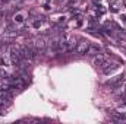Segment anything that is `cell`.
I'll return each instance as SVG.
<instances>
[{"label": "cell", "mask_w": 126, "mask_h": 124, "mask_svg": "<svg viewBox=\"0 0 126 124\" xmlns=\"http://www.w3.org/2000/svg\"><path fill=\"white\" fill-rule=\"evenodd\" d=\"M88 48H90V42H88V41H85V39H82L81 42H78V44H76L75 51H76L79 56H85V54L88 53Z\"/></svg>", "instance_id": "6da1fadb"}, {"label": "cell", "mask_w": 126, "mask_h": 124, "mask_svg": "<svg viewBox=\"0 0 126 124\" xmlns=\"http://www.w3.org/2000/svg\"><path fill=\"white\" fill-rule=\"evenodd\" d=\"M94 63H95V66L103 67V66L107 63V57H106V54H103V53L97 54V56H95V59H94Z\"/></svg>", "instance_id": "7a4b0ae2"}, {"label": "cell", "mask_w": 126, "mask_h": 124, "mask_svg": "<svg viewBox=\"0 0 126 124\" xmlns=\"http://www.w3.org/2000/svg\"><path fill=\"white\" fill-rule=\"evenodd\" d=\"M101 53V47L100 45H91L90 44V48H88V56H97V54H100Z\"/></svg>", "instance_id": "3957f363"}, {"label": "cell", "mask_w": 126, "mask_h": 124, "mask_svg": "<svg viewBox=\"0 0 126 124\" xmlns=\"http://www.w3.org/2000/svg\"><path fill=\"white\" fill-rule=\"evenodd\" d=\"M123 82H125V76L122 74V76H117V77H116V80H114V82H111L110 85H111V88H113V89H117Z\"/></svg>", "instance_id": "277c9868"}, {"label": "cell", "mask_w": 126, "mask_h": 124, "mask_svg": "<svg viewBox=\"0 0 126 124\" xmlns=\"http://www.w3.org/2000/svg\"><path fill=\"white\" fill-rule=\"evenodd\" d=\"M116 67H117V64H109V62H107L103 67H101V69H103V72H104L106 74H109V73H110L111 70H114Z\"/></svg>", "instance_id": "5b68a950"}, {"label": "cell", "mask_w": 126, "mask_h": 124, "mask_svg": "<svg viewBox=\"0 0 126 124\" xmlns=\"http://www.w3.org/2000/svg\"><path fill=\"white\" fill-rule=\"evenodd\" d=\"M0 77H9L7 72H6L4 69H1V67H0Z\"/></svg>", "instance_id": "8992f818"}, {"label": "cell", "mask_w": 126, "mask_h": 124, "mask_svg": "<svg viewBox=\"0 0 126 124\" xmlns=\"http://www.w3.org/2000/svg\"><path fill=\"white\" fill-rule=\"evenodd\" d=\"M15 21H16L18 24H21V22L24 21V16H22V15H18V16H15Z\"/></svg>", "instance_id": "52a82bcc"}]
</instances>
